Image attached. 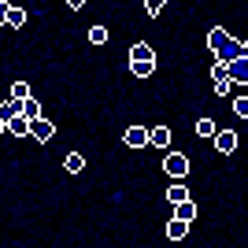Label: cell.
<instances>
[{
  "label": "cell",
  "mask_w": 248,
  "mask_h": 248,
  "mask_svg": "<svg viewBox=\"0 0 248 248\" xmlns=\"http://www.w3.org/2000/svg\"><path fill=\"white\" fill-rule=\"evenodd\" d=\"M233 111H237V115H245V119H248V96H237V100H233Z\"/></svg>",
  "instance_id": "obj_22"
},
{
  "label": "cell",
  "mask_w": 248,
  "mask_h": 248,
  "mask_svg": "<svg viewBox=\"0 0 248 248\" xmlns=\"http://www.w3.org/2000/svg\"><path fill=\"white\" fill-rule=\"evenodd\" d=\"M4 26H11V30L26 26V11H22V8H11V4H8V19H4Z\"/></svg>",
  "instance_id": "obj_15"
},
{
  "label": "cell",
  "mask_w": 248,
  "mask_h": 248,
  "mask_svg": "<svg viewBox=\"0 0 248 248\" xmlns=\"http://www.w3.org/2000/svg\"><path fill=\"white\" fill-rule=\"evenodd\" d=\"M11 115H19V100H15V96H11V100H4V104H0V119H4V123H8Z\"/></svg>",
  "instance_id": "obj_18"
},
{
  "label": "cell",
  "mask_w": 248,
  "mask_h": 248,
  "mask_svg": "<svg viewBox=\"0 0 248 248\" xmlns=\"http://www.w3.org/2000/svg\"><path fill=\"white\" fill-rule=\"evenodd\" d=\"M163 8H167V0H145V15H148V19H155Z\"/></svg>",
  "instance_id": "obj_19"
},
{
  "label": "cell",
  "mask_w": 248,
  "mask_h": 248,
  "mask_svg": "<svg viewBox=\"0 0 248 248\" xmlns=\"http://www.w3.org/2000/svg\"><path fill=\"white\" fill-rule=\"evenodd\" d=\"M215 130H218V126H215V119H211V115H204V119L197 123V134L204 137V141H211V134H215Z\"/></svg>",
  "instance_id": "obj_17"
},
{
  "label": "cell",
  "mask_w": 248,
  "mask_h": 248,
  "mask_svg": "<svg viewBox=\"0 0 248 248\" xmlns=\"http://www.w3.org/2000/svg\"><path fill=\"white\" fill-rule=\"evenodd\" d=\"M207 48H211V56H218V60H230V56L245 52L248 45L245 41H233L222 26H211V30H207Z\"/></svg>",
  "instance_id": "obj_1"
},
{
  "label": "cell",
  "mask_w": 248,
  "mask_h": 248,
  "mask_svg": "<svg viewBox=\"0 0 248 248\" xmlns=\"http://www.w3.org/2000/svg\"><path fill=\"white\" fill-rule=\"evenodd\" d=\"M152 71H155V52L152 56H141V60H130V74L134 78H148Z\"/></svg>",
  "instance_id": "obj_7"
},
{
  "label": "cell",
  "mask_w": 248,
  "mask_h": 248,
  "mask_svg": "<svg viewBox=\"0 0 248 248\" xmlns=\"http://www.w3.org/2000/svg\"><path fill=\"white\" fill-rule=\"evenodd\" d=\"M4 134H8V123H4V119H0V137H4Z\"/></svg>",
  "instance_id": "obj_25"
},
{
  "label": "cell",
  "mask_w": 248,
  "mask_h": 248,
  "mask_svg": "<svg viewBox=\"0 0 248 248\" xmlns=\"http://www.w3.org/2000/svg\"><path fill=\"white\" fill-rule=\"evenodd\" d=\"M186 230H189V222H182V218H170V222H167V237H170V241H182V237H186Z\"/></svg>",
  "instance_id": "obj_13"
},
{
  "label": "cell",
  "mask_w": 248,
  "mask_h": 248,
  "mask_svg": "<svg viewBox=\"0 0 248 248\" xmlns=\"http://www.w3.org/2000/svg\"><path fill=\"white\" fill-rule=\"evenodd\" d=\"M63 167H67L71 174H82V170H85V155L82 152H71L67 159H63Z\"/></svg>",
  "instance_id": "obj_16"
},
{
  "label": "cell",
  "mask_w": 248,
  "mask_h": 248,
  "mask_svg": "<svg viewBox=\"0 0 248 248\" xmlns=\"http://www.w3.org/2000/svg\"><path fill=\"white\" fill-rule=\"evenodd\" d=\"M108 41V30H104V26H93V30H89V45H104Z\"/></svg>",
  "instance_id": "obj_20"
},
{
  "label": "cell",
  "mask_w": 248,
  "mask_h": 248,
  "mask_svg": "<svg viewBox=\"0 0 248 248\" xmlns=\"http://www.w3.org/2000/svg\"><path fill=\"white\" fill-rule=\"evenodd\" d=\"M174 215L182 218V222H193V218H197V204H193V197H189V200H178V204H174Z\"/></svg>",
  "instance_id": "obj_11"
},
{
  "label": "cell",
  "mask_w": 248,
  "mask_h": 248,
  "mask_svg": "<svg viewBox=\"0 0 248 248\" xmlns=\"http://www.w3.org/2000/svg\"><path fill=\"white\" fill-rule=\"evenodd\" d=\"M11 96H15V100L30 96V85H26V82H15V85H11Z\"/></svg>",
  "instance_id": "obj_21"
},
{
  "label": "cell",
  "mask_w": 248,
  "mask_h": 248,
  "mask_svg": "<svg viewBox=\"0 0 248 248\" xmlns=\"http://www.w3.org/2000/svg\"><path fill=\"white\" fill-rule=\"evenodd\" d=\"M8 134L11 137H30V119H26V115H11L8 119Z\"/></svg>",
  "instance_id": "obj_9"
},
{
  "label": "cell",
  "mask_w": 248,
  "mask_h": 248,
  "mask_svg": "<svg viewBox=\"0 0 248 248\" xmlns=\"http://www.w3.org/2000/svg\"><path fill=\"white\" fill-rule=\"evenodd\" d=\"M123 141H126L130 148H145V145H148V130H145V126H130V130L123 134Z\"/></svg>",
  "instance_id": "obj_8"
},
{
  "label": "cell",
  "mask_w": 248,
  "mask_h": 248,
  "mask_svg": "<svg viewBox=\"0 0 248 248\" xmlns=\"http://www.w3.org/2000/svg\"><path fill=\"white\" fill-rule=\"evenodd\" d=\"M30 137L45 145V141H52V137H56V126H52L45 115H37V119H30Z\"/></svg>",
  "instance_id": "obj_5"
},
{
  "label": "cell",
  "mask_w": 248,
  "mask_h": 248,
  "mask_svg": "<svg viewBox=\"0 0 248 248\" xmlns=\"http://www.w3.org/2000/svg\"><path fill=\"white\" fill-rule=\"evenodd\" d=\"M211 82H215V93L218 96L230 93V85H233V82H230V74H226V60H215V63H211Z\"/></svg>",
  "instance_id": "obj_4"
},
{
  "label": "cell",
  "mask_w": 248,
  "mask_h": 248,
  "mask_svg": "<svg viewBox=\"0 0 248 248\" xmlns=\"http://www.w3.org/2000/svg\"><path fill=\"white\" fill-rule=\"evenodd\" d=\"M85 4H89V0H67V8H71V11H82Z\"/></svg>",
  "instance_id": "obj_23"
},
{
  "label": "cell",
  "mask_w": 248,
  "mask_h": 248,
  "mask_svg": "<svg viewBox=\"0 0 248 248\" xmlns=\"http://www.w3.org/2000/svg\"><path fill=\"white\" fill-rule=\"evenodd\" d=\"M148 145L167 148V145H170V130H167V126H152V130H148Z\"/></svg>",
  "instance_id": "obj_10"
},
{
  "label": "cell",
  "mask_w": 248,
  "mask_h": 248,
  "mask_svg": "<svg viewBox=\"0 0 248 248\" xmlns=\"http://www.w3.org/2000/svg\"><path fill=\"white\" fill-rule=\"evenodd\" d=\"M211 141H215V148H218V152H226V155H230V152H233V148L241 145L233 130H215V134H211Z\"/></svg>",
  "instance_id": "obj_6"
},
{
  "label": "cell",
  "mask_w": 248,
  "mask_h": 248,
  "mask_svg": "<svg viewBox=\"0 0 248 248\" xmlns=\"http://www.w3.org/2000/svg\"><path fill=\"white\" fill-rule=\"evenodd\" d=\"M167 200H170V204H178V200H189V189L182 186V178H174V182H170V189H167Z\"/></svg>",
  "instance_id": "obj_14"
},
{
  "label": "cell",
  "mask_w": 248,
  "mask_h": 248,
  "mask_svg": "<svg viewBox=\"0 0 248 248\" xmlns=\"http://www.w3.org/2000/svg\"><path fill=\"white\" fill-rule=\"evenodd\" d=\"M4 19H8V4L0 0V26H4Z\"/></svg>",
  "instance_id": "obj_24"
},
{
  "label": "cell",
  "mask_w": 248,
  "mask_h": 248,
  "mask_svg": "<svg viewBox=\"0 0 248 248\" xmlns=\"http://www.w3.org/2000/svg\"><path fill=\"white\" fill-rule=\"evenodd\" d=\"M163 170L170 178H186L189 174V155L186 152H167L163 155Z\"/></svg>",
  "instance_id": "obj_2"
},
{
  "label": "cell",
  "mask_w": 248,
  "mask_h": 248,
  "mask_svg": "<svg viewBox=\"0 0 248 248\" xmlns=\"http://www.w3.org/2000/svg\"><path fill=\"white\" fill-rule=\"evenodd\" d=\"M226 74H230V82H237V85H245L248 82V56H230L226 60Z\"/></svg>",
  "instance_id": "obj_3"
},
{
  "label": "cell",
  "mask_w": 248,
  "mask_h": 248,
  "mask_svg": "<svg viewBox=\"0 0 248 248\" xmlns=\"http://www.w3.org/2000/svg\"><path fill=\"white\" fill-rule=\"evenodd\" d=\"M19 115L37 119V115H41V100H37V96H22V100H19Z\"/></svg>",
  "instance_id": "obj_12"
}]
</instances>
